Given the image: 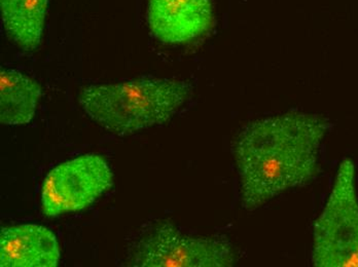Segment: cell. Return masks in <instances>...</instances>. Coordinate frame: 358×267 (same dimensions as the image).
Listing matches in <instances>:
<instances>
[{
    "label": "cell",
    "mask_w": 358,
    "mask_h": 267,
    "mask_svg": "<svg viewBox=\"0 0 358 267\" xmlns=\"http://www.w3.org/2000/svg\"><path fill=\"white\" fill-rule=\"evenodd\" d=\"M331 127L325 117L300 112L259 119L244 127L233 145L244 209L257 210L313 180Z\"/></svg>",
    "instance_id": "cell-1"
},
{
    "label": "cell",
    "mask_w": 358,
    "mask_h": 267,
    "mask_svg": "<svg viewBox=\"0 0 358 267\" xmlns=\"http://www.w3.org/2000/svg\"><path fill=\"white\" fill-rule=\"evenodd\" d=\"M193 93L189 82L137 78L82 89L78 102L109 133L128 136L169 121Z\"/></svg>",
    "instance_id": "cell-2"
},
{
    "label": "cell",
    "mask_w": 358,
    "mask_h": 267,
    "mask_svg": "<svg viewBox=\"0 0 358 267\" xmlns=\"http://www.w3.org/2000/svg\"><path fill=\"white\" fill-rule=\"evenodd\" d=\"M312 262L317 267H358L355 166L341 162L327 205L314 224Z\"/></svg>",
    "instance_id": "cell-3"
},
{
    "label": "cell",
    "mask_w": 358,
    "mask_h": 267,
    "mask_svg": "<svg viewBox=\"0 0 358 267\" xmlns=\"http://www.w3.org/2000/svg\"><path fill=\"white\" fill-rule=\"evenodd\" d=\"M237 256L224 238L183 234L172 223L156 225L133 247L130 264L138 267H228Z\"/></svg>",
    "instance_id": "cell-4"
},
{
    "label": "cell",
    "mask_w": 358,
    "mask_h": 267,
    "mask_svg": "<svg viewBox=\"0 0 358 267\" xmlns=\"http://www.w3.org/2000/svg\"><path fill=\"white\" fill-rule=\"evenodd\" d=\"M113 185V174L103 156L89 153L50 171L41 191V209L58 217L88 208Z\"/></svg>",
    "instance_id": "cell-5"
},
{
    "label": "cell",
    "mask_w": 358,
    "mask_h": 267,
    "mask_svg": "<svg viewBox=\"0 0 358 267\" xmlns=\"http://www.w3.org/2000/svg\"><path fill=\"white\" fill-rule=\"evenodd\" d=\"M210 0H150V31L165 43H185L199 38L213 24Z\"/></svg>",
    "instance_id": "cell-6"
},
{
    "label": "cell",
    "mask_w": 358,
    "mask_h": 267,
    "mask_svg": "<svg viewBox=\"0 0 358 267\" xmlns=\"http://www.w3.org/2000/svg\"><path fill=\"white\" fill-rule=\"evenodd\" d=\"M60 248L47 227L22 224L4 227L0 236V266L56 267Z\"/></svg>",
    "instance_id": "cell-7"
},
{
    "label": "cell",
    "mask_w": 358,
    "mask_h": 267,
    "mask_svg": "<svg viewBox=\"0 0 358 267\" xmlns=\"http://www.w3.org/2000/svg\"><path fill=\"white\" fill-rule=\"evenodd\" d=\"M41 86L34 78L15 69L0 71V121L3 125L30 123L36 114Z\"/></svg>",
    "instance_id": "cell-8"
},
{
    "label": "cell",
    "mask_w": 358,
    "mask_h": 267,
    "mask_svg": "<svg viewBox=\"0 0 358 267\" xmlns=\"http://www.w3.org/2000/svg\"><path fill=\"white\" fill-rule=\"evenodd\" d=\"M50 0H0L6 34L24 51L41 45Z\"/></svg>",
    "instance_id": "cell-9"
}]
</instances>
